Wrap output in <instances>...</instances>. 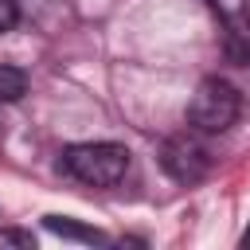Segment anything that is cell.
<instances>
[{
	"label": "cell",
	"mask_w": 250,
	"mask_h": 250,
	"mask_svg": "<svg viewBox=\"0 0 250 250\" xmlns=\"http://www.w3.org/2000/svg\"><path fill=\"white\" fill-rule=\"evenodd\" d=\"M62 168L90 184V188H113L129 172V148L113 141H86V145H66L62 148Z\"/></svg>",
	"instance_id": "cell-1"
},
{
	"label": "cell",
	"mask_w": 250,
	"mask_h": 250,
	"mask_svg": "<svg viewBox=\"0 0 250 250\" xmlns=\"http://www.w3.org/2000/svg\"><path fill=\"white\" fill-rule=\"evenodd\" d=\"M238 109H242V102H238V90L230 82L203 78L188 102V125L195 133H227L238 121Z\"/></svg>",
	"instance_id": "cell-2"
},
{
	"label": "cell",
	"mask_w": 250,
	"mask_h": 250,
	"mask_svg": "<svg viewBox=\"0 0 250 250\" xmlns=\"http://www.w3.org/2000/svg\"><path fill=\"white\" fill-rule=\"evenodd\" d=\"M160 168L176 184H199L207 176V168H211V156H207V148L195 137L184 133V137H168L160 145Z\"/></svg>",
	"instance_id": "cell-3"
},
{
	"label": "cell",
	"mask_w": 250,
	"mask_h": 250,
	"mask_svg": "<svg viewBox=\"0 0 250 250\" xmlns=\"http://www.w3.org/2000/svg\"><path fill=\"white\" fill-rule=\"evenodd\" d=\"M223 51L234 66H250V12H234L223 20Z\"/></svg>",
	"instance_id": "cell-4"
},
{
	"label": "cell",
	"mask_w": 250,
	"mask_h": 250,
	"mask_svg": "<svg viewBox=\"0 0 250 250\" xmlns=\"http://www.w3.org/2000/svg\"><path fill=\"white\" fill-rule=\"evenodd\" d=\"M43 223H47V230H55V234H62V238H74V242H109L102 230L82 227V223H74V219H66V215H47Z\"/></svg>",
	"instance_id": "cell-5"
},
{
	"label": "cell",
	"mask_w": 250,
	"mask_h": 250,
	"mask_svg": "<svg viewBox=\"0 0 250 250\" xmlns=\"http://www.w3.org/2000/svg\"><path fill=\"white\" fill-rule=\"evenodd\" d=\"M27 94V74L0 62V102H20Z\"/></svg>",
	"instance_id": "cell-6"
},
{
	"label": "cell",
	"mask_w": 250,
	"mask_h": 250,
	"mask_svg": "<svg viewBox=\"0 0 250 250\" xmlns=\"http://www.w3.org/2000/svg\"><path fill=\"white\" fill-rule=\"evenodd\" d=\"M16 23H20V8H16V0H0V35L12 31Z\"/></svg>",
	"instance_id": "cell-7"
},
{
	"label": "cell",
	"mask_w": 250,
	"mask_h": 250,
	"mask_svg": "<svg viewBox=\"0 0 250 250\" xmlns=\"http://www.w3.org/2000/svg\"><path fill=\"white\" fill-rule=\"evenodd\" d=\"M207 4H211L223 20H227V16H234V12H246V4H242V0H207Z\"/></svg>",
	"instance_id": "cell-8"
},
{
	"label": "cell",
	"mask_w": 250,
	"mask_h": 250,
	"mask_svg": "<svg viewBox=\"0 0 250 250\" xmlns=\"http://www.w3.org/2000/svg\"><path fill=\"white\" fill-rule=\"evenodd\" d=\"M242 246H246V250H250V230H246V234H242Z\"/></svg>",
	"instance_id": "cell-9"
}]
</instances>
